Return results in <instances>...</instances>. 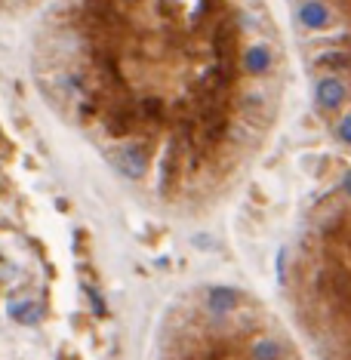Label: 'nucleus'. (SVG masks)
I'll return each mask as SVG.
<instances>
[{
	"label": "nucleus",
	"instance_id": "obj_4",
	"mask_svg": "<svg viewBox=\"0 0 351 360\" xmlns=\"http://www.w3.org/2000/svg\"><path fill=\"white\" fill-rule=\"evenodd\" d=\"M329 19H333V13H329V6L324 0H302V6H299V25L308 28V31L327 28Z\"/></svg>",
	"mask_w": 351,
	"mask_h": 360
},
{
	"label": "nucleus",
	"instance_id": "obj_8",
	"mask_svg": "<svg viewBox=\"0 0 351 360\" xmlns=\"http://www.w3.org/2000/svg\"><path fill=\"white\" fill-rule=\"evenodd\" d=\"M10 318L31 327V323L40 320V305L38 302H28V299L25 302H10Z\"/></svg>",
	"mask_w": 351,
	"mask_h": 360
},
{
	"label": "nucleus",
	"instance_id": "obj_5",
	"mask_svg": "<svg viewBox=\"0 0 351 360\" xmlns=\"http://www.w3.org/2000/svg\"><path fill=\"white\" fill-rule=\"evenodd\" d=\"M204 302H206V311L210 314H231L240 305V293L234 286H210Z\"/></svg>",
	"mask_w": 351,
	"mask_h": 360
},
{
	"label": "nucleus",
	"instance_id": "obj_7",
	"mask_svg": "<svg viewBox=\"0 0 351 360\" xmlns=\"http://www.w3.org/2000/svg\"><path fill=\"white\" fill-rule=\"evenodd\" d=\"M284 357H286L284 342L271 339V336H262V339H256L253 348H250V360H284Z\"/></svg>",
	"mask_w": 351,
	"mask_h": 360
},
{
	"label": "nucleus",
	"instance_id": "obj_2",
	"mask_svg": "<svg viewBox=\"0 0 351 360\" xmlns=\"http://www.w3.org/2000/svg\"><path fill=\"white\" fill-rule=\"evenodd\" d=\"M114 167L124 172L126 179L139 182V179L148 172V151H145V145H139V142H126V145L114 154Z\"/></svg>",
	"mask_w": 351,
	"mask_h": 360
},
{
	"label": "nucleus",
	"instance_id": "obj_9",
	"mask_svg": "<svg viewBox=\"0 0 351 360\" xmlns=\"http://www.w3.org/2000/svg\"><path fill=\"white\" fill-rule=\"evenodd\" d=\"M139 120V114L136 111H126V108H120V111H114L108 117V133L111 136H126L133 129V124Z\"/></svg>",
	"mask_w": 351,
	"mask_h": 360
},
{
	"label": "nucleus",
	"instance_id": "obj_13",
	"mask_svg": "<svg viewBox=\"0 0 351 360\" xmlns=\"http://www.w3.org/2000/svg\"><path fill=\"white\" fill-rule=\"evenodd\" d=\"M90 299H92V308H96V314H105V305H102V299H99L96 290H90Z\"/></svg>",
	"mask_w": 351,
	"mask_h": 360
},
{
	"label": "nucleus",
	"instance_id": "obj_6",
	"mask_svg": "<svg viewBox=\"0 0 351 360\" xmlns=\"http://www.w3.org/2000/svg\"><path fill=\"white\" fill-rule=\"evenodd\" d=\"M271 62H275V56H271V49H268V43H253V47H247L240 53V65H243V71L247 74H268V68H271Z\"/></svg>",
	"mask_w": 351,
	"mask_h": 360
},
{
	"label": "nucleus",
	"instance_id": "obj_11",
	"mask_svg": "<svg viewBox=\"0 0 351 360\" xmlns=\"http://www.w3.org/2000/svg\"><path fill=\"white\" fill-rule=\"evenodd\" d=\"M336 136H339L345 145H351V114H342L339 126H336Z\"/></svg>",
	"mask_w": 351,
	"mask_h": 360
},
{
	"label": "nucleus",
	"instance_id": "obj_3",
	"mask_svg": "<svg viewBox=\"0 0 351 360\" xmlns=\"http://www.w3.org/2000/svg\"><path fill=\"white\" fill-rule=\"evenodd\" d=\"M345 96H348V90H345V83L339 81V77H320L318 86H314V102H318L320 111H339L342 105H345Z\"/></svg>",
	"mask_w": 351,
	"mask_h": 360
},
{
	"label": "nucleus",
	"instance_id": "obj_12",
	"mask_svg": "<svg viewBox=\"0 0 351 360\" xmlns=\"http://www.w3.org/2000/svg\"><path fill=\"white\" fill-rule=\"evenodd\" d=\"M170 172H173V157H163L161 176H157V185H161V188H167V185H170Z\"/></svg>",
	"mask_w": 351,
	"mask_h": 360
},
{
	"label": "nucleus",
	"instance_id": "obj_10",
	"mask_svg": "<svg viewBox=\"0 0 351 360\" xmlns=\"http://www.w3.org/2000/svg\"><path fill=\"white\" fill-rule=\"evenodd\" d=\"M139 114L145 120H154V124H157V120H163V102L157 96H145L139 102Z\"/></svg>",
	"mask_w": 351,
	"mask_h": 360
},
{
	"label": "nucleus",
	"instance_id": "obj_1",
	"mask_svg": "<svg viewBox=\"0 0 351 360\" xmlns=\"http://www.w3.org/2000/svg\"><path fill=\"white\" fill-rule=\"evenodd\" d=\"M320 293L336 302V305H351V271L342 268V265H333V268H324L318 277Z\"/></svg>",
	"mask_w": 351,
	"mask_h": 360
},
{
	"label": "nucleus",
	"instance_id": "obj_14",
	"mask_svg": "<svg viewBox=\"0 0 351 360\" xmlns=\"http://www.w3.org/2000/svg\"><path fill=\"white\" fill-rule=\"evenodd\" d=\"M342 191H345L348 197H351V170L345 172V176H342Z\"/></svg>",
	"mask_w": 351,
	"mask_h": 360
}]
</instances>
